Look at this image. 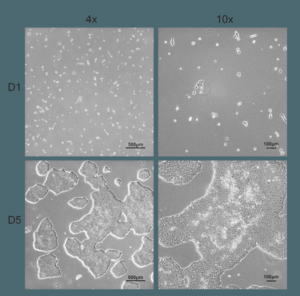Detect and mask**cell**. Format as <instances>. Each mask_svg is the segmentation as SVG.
I'll return each mask as SVG.
<instances>
[{"mask_svg": "<svg viewBox=\"0 0 300 296\" xmlns=\"http://www.w3.org/2000/svg\"><path fill=\"white\" fill-rule=\"evenodd\" d=\"M50 169L49 163L45 160H41L37 165L36 170L37 174L43 176L47 174Z\"/></svg>", "mask_w": 300, "mask_h": 296, "instance_id": "cell-18", "label": "cell"}, {"mask_svg": "<svg viewBox=\"0 0 300 296\" xmlns=\"http://www.w3.org/2000/svg\"><path fill=\"white\" fill-rule=\"evenodd\" d=\"M284 153H282L280 154V155H283Z\"/></svg>", "mask_w": 300, "mask_h": 296, "instance_id": "cell-36", "label": "cell"}, {"mask_svg": "<svg viewBox=\"0 0 300 296\" xmlns=\"http://www.w3.org/2000/svg\"><path fill=\"white\" fill-rule=\"evenodd\" d=\"M151 281L154 283V273L153 272L152 273L151 275Z\"/></svg>", "mask_w": 300, "mask_h": 296, "instance_id": "cell-25", "label": "cell"}, {"mask_svg": "<svg viewBox=\"0 0 300 296\" xmlns=\"http://www.w3.org/2000/svg\"><path fill=\"white\" fill-rule=\"evenodd\" d=\"M64 247L68 255L72 257L79 258L81 252V243L76 238H67Z\"/></svg>", "mask_w": 300, "mask_h": 296, "instance_id": "cell-12", "label": "cell"}, {"mask_svg": "<svg viewBox=\"0 0 300 296\" xmlns=\"http://www.w3.org/2000/svg\"><path fill=\"white\" fill-rule=\"evenodd\" d=\"M280 115L281 116H282V117L283 119H284V120L285 122H287V120L286 119H285V117L284 116V114H280Z\"/></svg>", "mask_w": 300, "mask_h": 296, "instance_id": "cell-26", "label": "cell"}, {"mask_svg": "<svg viewBox=\"0 0 300 296\" xmlns=\"http://www.w3.org/2000/svg\"><path fill=\"white\" fill-rule=\"evenodd\" d=\"M171 48L173 46V45H174V40H173V37L172 38V40L171 41Z\"/></svg>", "mask_w": 300, "mask_h": 296, "instance_id": "cell-24", "label": "cell"}, {"mask_svg": "<svg viewBox=\"0 0 300 296\" xmlns=\"http://www.w3.org/2000/svg\"><path fill=\"white\" fill-rule=\"evenodd\" d=\"M139 287V284L136 282L129 280L124 281L122 285V289H137Z\"/></svg>", "mask_w": 300, "mask_h": 296, "instance_id": "cell-21", "label": "cell"}, {"mask_svg": "<svg viewBox=\"0 0 300 296\" xmlns=\"http://www.w3.org/2000/svg\"><path fill=\"white\" fill-rule=\"evenodd\" d=\"M111 261L101 249H96L89 256L81 262L95 279L105 274L110 267Z\"/></svg>", "mask_w": 300, "mask_h": 296, "instance_id": "cell-7", "label": "cell"}, {"mask_svg": "<svg viewBox=\"0 0 300 296\" xmlns=\"http://www.w3.org/2000/svg\"><path fill=\"white\" fill-rule=\"evenodd\" d=\"M185 272L171 257L158 259V289L183 288Z\"/></svg>", "mask_w": 300, "mask_h": 296, "instance_id": "cell-4", "label": "cell"}, {"mask_svg": "<svg viewBox=\"0 0 300 296\" xmlns=\"http://www.w3.org/2000/svg\"><path fill=\"white\" fill-rule=\"evenodd\" d=\"M107 257L111 261H116L120 258L122 252L118 250L113 249H108L105 251Z\"/></svg>", "mask_w": 300, "mask_h": 296, "instance_id": "cell-19", "label": "cell"}, {"mask_svg": "<svg viewBox=\"0 0 300 296\" xmlns=\"http://www.w3.org/2000/svg\"><path fill=\"white\" fill-rule=\"evenodd\" d=\"M127 186L128 194L121 202L125 233L132 230L136 235L147 234L154 227V191L138 181Z\"/></svg>", "mask_w": 300, "mask_h": 296, "instance_id": "cell-2", "label": "cell"}, {"mask_svg": "<svg viewBox=\"0 0 300 296\" xmlns=\"http://www.w3.org/2000/svg\"><path fill=\"white\" fill-rule=\"evenodd\" d=\"M81 243V252L78 259L81 262L93 253L96 249L97 243L88 238L84 240Z\"/></svg>", "mask_w": 300, "mask_h": 296, "instance_id": "cell-13", "label": "cell"}, {"mask_svg": "<svg viewBox=\"0 0 300 296\" xmlns=\"http://www.w3.org/2000/svg\"><path fill=\"white\" fill-rule=\"evenodd\" d=\"M59 42H57V43H59V44H57V45H61V42H60V43H59Z\"/></svg>", "mask_w": 300, "mask_h": 296, "instance_id": "cell-32", "label": "cell"}, {"mask_svg": "<svg viewBox=\"0 0 300 296\" xmlns=\"http://www.w3.org/2000/svg\"><path fill=\"white\" fill-rule=\"evenodd\" d=\"M183 162L179 161H165L158 165L159 178L164 181L174 185L181 184L184 179Z\"/></svg>", "mask_w": 300, "mask_h": 296, "instance_id": "cell-8", "label": "cell"}, {"mask_svg": "<svg viewBox=\"0 0 300 296\" xmlns=\"http://www.w3.org/2000/svg\"><path fill=\"white\" fill-rule=\"evenodd\" d=\"M238 76H239V77H241V75H240V72H238Z\"/></svg>", "mask_w": 300, "mask_h": 296, "instance_id": "cell-30", "label": "cell"}, {"mask_svg": "<svg viewBox=\"0 0 300 296\" xmlns=\"http://www.w3.org/2000/svg\"><path fill=\"white\" fill-rule=\"evenodd\" d=\"M279 73H280V72H282L281 71V68H280V71H279Z\"/></svg>", "mask_w": 300, "mask_h": 296, "instance_id": "cell-35", "label": "cell"}, {"mask_svg": "<svg viewBox=\"0 0 300 296\" xmlns=\"http://www.w3.org/2000/svg\"><path fill=\"white\" fill-rule=\"evenodd\" d=\"M122 182V181L120 179L116 178L114 182L116 185L120 187L121 185V183Z\"/></svg>", "mask_w": 300, "mask_h": 296, "instance_id": "cell-22", "label": "cell"}, {"mask_svg": "<svg viewBox=\"0 0 300 296\" xmlns=\"http://www.w3.org/2000/svg\"><path fill=\"white\" fill-rule=\"evenodd\" d=\"M243 124H244L246 126H247L248 121L247 122H243Z\"/></svg>", "mask_w": 300, "mask_h": 296, "instance_id": "cell-27", "label": "cell"}, {"mask_svg": "<svg viewBox=\"0 0 300 296\" xmlns=\"http://www.w3.org/2000/svg\"><path fill=\"white\" fill-rule=\"evenodd\" d=\"M274 132L276 133V134H277V137L278 138V139H279V134H278V133L277 132H276L275 131H274Z\"/></svg>", "mask_w": 300, "mask_h": 296, "instance_id": "cell-29", "label": "cell"}, {"mask_svg": "<svg viewBox=\"0 0 300 296\" xmlns=\"http://www.w3.org/2000/svg\"><path fill=\"white\" fill-rule=\"evenodd\" d=\"M269 118H270V119H272V115H271V113L270 114V115L269 116Z\"/></svg>", "mask_w": 300, "mask_h": 296, "instance_id": "cell-31", "label": "cell"}, {"mask_svg": "<svg viewBox=\"0 0 300 296\" xmlns=\"http://www.w3.org/2000/svg\"><path fill=\"white\" fill-rule=\"evenodd\" d=\"M277 69V68L276 67L275 68V70Z\"/></svg>", "mask_w": 300, "mask_h": 296, "instance_id": "cell-34", "label": "cell"}, {"mask_svg": "<svg viewBox=\"0 0 300 296\" xmlns=\"http://www.w3.org/2000/svg\"><path fill=\"white\" fill-rule=\"evenodd\" d=\"M32 230V229L30 226L27 227L25 228V233H29Z\"/></svg>", "mask_w": 300, "mask_h": 296, "instance_id": "cell-23", "label": "cell"}, {"mask_svg": "<svg viewBox=\"0 0 300 296\" xmlns=\"http://www.w3.org/2000/svg\"><path fill=\"white\" fill-rule=\"evenodd\" d=\"M98 168L94 163L89 161L84 162L79 170V173L84 178L93 177L97 175Z\"/></svg>", "mask_w": 300, "mask_h": 296, "instance_id": "cell-14", "label": "cell"}, {"mask_svg": "<svg viewBox=\"0 0 300 296\" xmlns=\"http://www.w3.org/2000/svg\"><path fill=\"white\" fill-rule=\"evenodd\" d=\"M258 33H257V34H256V35H251V36H249V37H248V38H252V37H255V36H256V35H258Z\"/></svg>", "mask_w": 300, "mask_h": 296, "instance_id": "cell-28", "label": "cell"}, {"mask_svg": "<svg viewBox=\"0 0 300 296\" xmlns=\"http://www.w3.org/2000/svg\"><path fill=\"white\" fill-rule=\"evenodd\" d=\"M143 243L140 248L132 256L134 263L143 268L154 263V241L146 235L142 238Z\"/></svg>", "mask_w": 300, "mask_h": 296, "instance_id": "cell-10", "label": "cell"}, {"mask_svg": "<svg viewBox=\"0 0 300 296\" xmlns=\"http://www.w3.org/2000/svg\"><path fill=\"white\" fill-rule=\"evenodd\" d=\"M269 111H270V113H271V111H272L271 109H269Z\"/></svg>", "mask_w": 300, "mask_h": 296, "instance_id": "cell-33", "label": "cell"}, {"mask_svg": "<svg viewBox=\"0 0 300 296\" xmlns=\"http://www.w3.org/2000/svg\"><path fill=\"white\" fill-rule=\"evenodd\" d=\"M58 260L52 252L39 257L37 261L38 276L40 279L60 277L61 270L57 264Z\"/></svg>", "mask_w": 300, "mask_h": 296, "instance_id": "cell-9", "label": "cell"}, {"mask_svg": "<svg viewBox=\"0 0 300 296\" xmlns=\"http://www.w3.org/2000/svg\"><path fill=\"white\" fill-rule=\"evenodd\" d=\"M53 228V224L48 218H45L41 221L33 234V246L35 250L48 253L57 248L58 237Z\"/></svg>", "mask_w": 300, "mask_h": 296, "instance_id": "cell-6", "label": "cell"}, {"mask_svg": "<svg viewBox=\"0 0 300 296\" xmlns=\"http://www.w3.org/2000/svg\"><path fill=\"white\" fill-rule=\"evenodd\" d=\"M92 206L89 213L75 222L81 232L98 242L110 234L117 238L120 234L122 215L118 200L109 189L95 191L90 194Z\"/></svg>", "mask_w": 300, "mask_h": 296, "instance_id": "cell-1", "label": "cell"}, {"mask_svg": "<svg viewBox=\"0 0 300 296\" xmlns=\"http://www.w3.org/2000/svg\"><path fill=\"white\" fill-rule=\"evenodd\" d=\"M128 270L122 260L116 262L111 269V273L116 278L122 277L126 274Z\"/></svg>", "mask_w": 300, "mask_h": 296, "instance_id": "cell-16", "label": "cell"}, {"mask_svg": "<svg viewBox=\"0 0 300 296\" xmlns=\"http://www.w3.org/2000/svg\"><path fill=\"white\" fill-rule=\"evenodd\" d=\"M49 191L43 184L37 183L28 188L25 194V199L30 203L36 204L40 200L44 199Z\"/></svg>", "mask_w": 300, "mask_h": 296, "instance_id": "cell-11", "label": "cell"}, {"mask_svg": "<svg viewBox=\"0 0 300 296\" xmlns=\"http://www.w3.org/2000/svg\"><path fill=\"white\" fill-rule=\"evenodd\" d=\"M151 175L150 170L148 169L144 168L138 171L137 178L138 180L144 182L149 179Z\"/></svg>", "mask_w": 300, "mask_h": 296, "instance_id": "cell-20", "label": "cell"}, {"mask_svg": "<svg viewBox=\"0 0 300 296\" xmlns=\"http://www.w3.org/2000/svg\"><path fill=\"white\" fill-rule=\"evenodd\" d=\"M185 228L179 214L158 219V242L165 247L174 246L185 240Z\"/></svg>", "mask_w": 300, "mask_h": 296, "instance_id": "cell-3", "label": "cell"}, {"mask_svg": "<svg viewBox=\"0 0 300 296\" xmlns=\"http://www.w3.org/2000/svg\"><path fill=\"white\" fill-rule=\"evenodd\" d=\"M79 179L72 171L69 172L63 168L58 170L53 168L47 174L43 185L57 195L73 189Z\"/></svg>", "mask_w": 300, "mask_h": 296, "instance_id": "cell-5", "label": "cell"}, {"mask_svg": "<svg viewBox=\"0 0 300 296\" xmlns=\"http://www.w3.org/2000/svg\"><path fill=\"white\" fill-rule=\"evenodd\" d=\"M88 201L85 197H76L68 202L69 205L72 207L77 209L84 208L88 204Z\"/></svg>", "mask_w": 300, "mask_h": 296, "instance_id": "cell-17", "label": "cell"}, {"mask_svg": "<svg viewBox=\"0 0 300 296\" xmlns=\"http://www.w3.org/2000/svg\"><path fill=\"white\" fill-rule=\"evenodd\" d=\"M84 180L85 182L89 184L91 188L96 191L109 189L106 185L107 182L102 175L89 178H84Z\"/></svg>", "mask_w": 300, "mask_h": 296, "instance_id": "cell-15", "label": "cell"}]
</instances>
